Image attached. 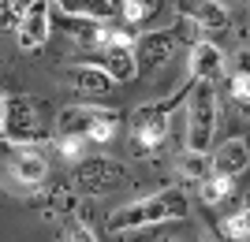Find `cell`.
<instances>
[{
    "mask_svg": "<svg viewBox=\"0 0 250 242\" xmlns=\"http://www.w3.org/2000/svg\"><path fill=\"white\" fill-rule=\"evenodd\" d=\"M187 216V198L183 190H161L146 201H131L124 209H116L108 216V231L124 235V231H142V227H157L168 220H183Z\"/></svg>",
    "mask_w": 250,
    "mask_h": 242,
    "instance_id": "1",
    "label": "cell"
},
{
    "mask_svg": "<svg viewBox=\"0 0 250 242\" xmlns=\"http://www.w3.org/2000/svg\"><path fill=\"white\" fill-rule=\"evenodd\" d=\"M217 134V90L213 82H194L187 93V149L209 153Z\"/></svg>",
    "mask_w": 250,
    "mask_h": 242,
    "instance_id": "2",
    "label": "cell"
},
{
    "mask_svg": "<svg viewBox=\"0 0 250 242\" xmlns=\"http://www.w3.org/2000/svg\"><path fill=\"white\" fill-rule=\"evenodd\" d=\"M38 134H42V123H38L34 101L30 97H8L4 112H0V138H8L11 146H30Z\"/></svg>",
    "mask_w": 250,
    "mask_h": 242,
    "instance_id": "3",
    "label": "cell"
},
{
    "mask_svg": "<svg viewBox=\"0 0 250 242\" xmlns=\"http://www.w3.org/2000/svg\"><path fill=\"white\" fill-rule=\"evenodd\" d=\"M124 179H127V164L112 157H86L75 164V190H86V194H108Z\"/></svg>",
    "mask_w": 250,
    "mask_h": 242,
    "instance_id": "4",
    "label": "cell"
},
{
    "mask_svg": "<svg viewBox=\"0 0 250 242\" xmlns=\"http://www.w3.org/2000/svg\"><path fill=\"white\" fill-rule=\"evenodd\" d=\"M131 142L146 153H157V149L168 142V105H153V108H138L135 123H131Z\"/></svg>",
    "mask_w": 250,
    "mask_h": 242,
    "instance_id": "5",
    "label": "cell"
},
{
    "mask_svg": "<svg viewBox=\"0 0 250 242\" xmlns=\"http://www.w3.org/2000/svg\"><path fill=\"white\" fill-rule=\"evenodd\" d=\"M52 34V11L45 0H30L26 4V15H22L19 30H15V41H19L22 53H38Z\"/></svg>",
    "mask_w": 250,
    "mask_h": 242,
    "instance_id": "6",
    "label": "cell"
},
{
    "mask_svg": "<svg viewBox=\"0 0 250 242\" xmlns=\"http://www.w3.org/2000/svg\"><path fill=\"white\" fill-rule=\"evenodd\" d=\"M176 53V34L172 30H153V34H138L135 41V63L138 71H157L165 67Z\"/></svg>",
    "mask_w": 250,
    "mask_h": 242,
    "instance_id": "7",
    "label": "cell"
},
{
    "mask_svg": "<svg viewBox=\"0 0 250 242\" xmlns=\"http://www.w3.org/2000/svg\"><path fill=\"white\" fill-rule=\"evenodd\" d=\"M213 175H228V179H239L243 171L250 168V142L247 138H228L213 149Z\"/></svg>",
    "mask_w": 250,
    "mask_h": 242,
    "instance_id": "8",
    "label": "cell"
},
{
    "mask_svg": "<svg viewBox=\"0 0 250 242\" xmlns=\"http://www.w3.org/2000/svg\"><path fill=\"white\" fill-rule=\"evenodd\" d=\"M11 175L19 186H42L45 175H49V160H45L42 149L34 146H19L15 157H11Z\"/></svg>",
    "mask_w": 250,
    "mask_h": 242,
    "instance_id": "9",
    "label": "cell"
},
{
    "mask_svg": "<svg viewBox=\"0 0 250 242\" xmlns=\"http://www.w3.org/2000/svg\"><path fill=\"white\" fill-rule=\"evenodd\" d=\"M224 71V53L213 41H198L190 49V78L194 82H213Z\"/></svg>",
    "mask_w": 250,
    "mask_h": 242,
    "instance_id": "10",
    "label": "cell"
},
{
    "mask_svg": "<svg viewBox=\"0 0 250 242\" xmlns=\"http://www.w3.org/2000/svg\"><path fill=\"white\" fill-rule=\"evenodd\" d=\"M179 11L187 15L194 26H202V30H224L231 22L228 8L224 4H217V0H198V4H179Z\"/></svg>",
    "mask_w": 250,
    "mask_h": 242,
    "instance_id": "11",
    "label": "cell"
},
{
    "mask_svg": "<svg viewBox=\"0 0 250 242\" xmlns=\"http://www.w3.org/2000/svg\"><path fill=\"white\" fill-rule=\"evenodd\" d=\"M112 112V108H97V105H75V108H63L56 127H60V134H86L97 119H104Z\"/></svg>",
    "mask_w": 250,
    "mask_h": 242,
    "instance_id": "12",
    "label": "cell"
},
{
    "mask_svg": "<svg viewBox=\"0 0 250 242\" xmlns=\"http://www.w3.org/2000/svg\"><path fill=\"white\" fill-rule=\"evenodd\" d=\"M101 71L112 78V82H131L138 74L135 63V49H104L101 53Z\"/></svg>",
    "mask_w": 250,
    "mask_h": 242,
    "instance_id": "13",
    "label": "cell"
},
{
    "mask_svg": "<svg viewBox=\"0 0 250 242\" xmlns=\"http://www.w3.org/2000/svg\"><path fill=\"white\" fill-rule=\"evenodd\" d=\"M67 82L79 90V93H104L108 86H112V78L101 71V67H94V63H86V67H75L71 74H67Z\"/></svg>",
    "mask_w": 250,
    "mask_h": 242,
    "instance_id": "14",
    "label": "cell"
},
{
    "mask_svg": "<svg viewBox=\"0 0 250 242\" xmlns=\"http://www.w3.org/2000/svg\"><path fill=\"white\" fill-rule=\"evenodd\" d=\"M157 11H161V4H153V0H120V4H116V15H120V22H124L127 30L149 22Z\"/></svg>",
    "mask_w": 250,
    "mask_h": 242,
    "instance_id": "15",
    "label": "cell"
},
{
    "mask_svg": "<svg viewBox=\"0 0 250 242\" xmlns=\"http://www.w3.org/2000/svg\"><path fill=\"white\" fill-rule=\"evenodd\" d=\"M231 194H235V179H228V175H209V179L198 183V198L206 201V205H220V201H228Z\"/></svg>",
    "mask_w": 250,
    "mask_h": 242,
    "instance_id": "16",
    "label": "cell"
},
{
    "mask_svg": "<svg viewBox=\"0 0 250 242\" xmlns=\"http://www.w3.org/2000/svg\"><path fill=\"white\" fill-rule=\"evenodd\" d=\"M179 175L190 183H202L213 175V160H209V153H194V149H187L183 157H179Z\"/></svg>",
    "mask_w": 250,
    "mask_h": 242,
    "instance_id": "17",
    "label": "cell"
},
{
    "mask_svg": "<svg viewBox=\"0 0 250 242\" xmlns=\"http://www.w3.org/2000/svg\"><path fill=\"white\" fill-rule=\"evenodd\" d=\"M116 130H120V116H116V112H108V116L104 119H97L94 127H90V130H86V142H90V146H108V142H112L116 138Z\"/></svg>",
    "mask_w": 250,
    "mask_h": 242,
    "instance_id": "18",
    "label": "cell"
},
{
    "mask_svg": "<svg viewBox=\"0 0 250 242\" xmlns=\"http://www.w3.org/2000/svg\"><path fill=\"white\" fill-rule=\"evenodd\" d=\"M220 231L228 235V239H235V242L250 239V205H243L239 212H231V216H224V223H220Z\"/></svg>",
    "mask_w": 250,
    "mask_h": 242,
    "instance_id": "19",
    "label": "cell"
},
{
    "mask_svg": "<svg viewBox=\"0 0 250 242\" xmlns=\"http://www.w3.org/2000/svg\"><path fill=\"white\" fill-rule=\"evenodd\" d=\"M86 146H90V142H86L83 134H60V138H56V153H60L63 160H75V164L90 157V153H86Z\"/></svg>",
    "mask_w": 250,
    "mask_h": 242,
    "instance_id": "20",
    "label": "cell"
},
{
    "mask_svg": "<svg viewBox=\"0 0 250 242\" xmlns=\"http://www.w3.org/2000/svg\"><path fill=\"white\" fill-rule=\"evenodd\" d=\"M228 90H231V101L243 116H250V74H231L228 78Z\"/></svg>",
    "mask_w": 250,
    "mask_h": 242,
    "instance_id": "21",
    "label": "cell"
},
{
    "mask_svg": "<svg viewBox=\"0 0 250 242\" xmlns=\"http://www.w3.org/2000/svg\"><path fill=\"white\" fill-rule=\"evenodd\" d=\"M22 15H26V4H19V0H0V30H19Z\"/></svg>",
    "mask_w": 250,
    "mask_h": 242,
    "instance_id": "22",
    "label": "cell"
},
{
    "mask_svg": "<svg viewBox=\"0 0 250 242\" xmlns=\"http://www.w3.org/2000/svg\"><path fill=\"white\" fill-rule=\"evenodd\" d=\"M67 242H97V235L86 223H67Z\"/></svg>",
    "mask_w": 250,
    "mask_h": 242,
    "instance_id": "23",
    "label": "cell"
},
{
    "mask_svg": "<svg viewBox=\"0 0 250 242\" xmlns=\"http://www.w3.org/2000/svg\"><path fill=\"white\" fill-rule=\"evenodd\" d=\"M235 74H250V49L235 53Z\"/></svg>",
    "mask_w": 250,
    "mask_h": 242,
    "instance_id": "24",
    "label": "cell"
},
{
    "mask_svg": "<svg viewBox=\"0 0 250 242\" xmlns=\"http://www.w3.org/2000/svg\"><path fill=\"white\" fill-rule=\"evenodd\" d=\"M4 101H8V93H4V90H0V112H4Z\"/></svg>",
    "mask_w": 250,
    "mask_h": 242,
    "instance_id": "25",
    "label": "cell"
}]
</instances>
